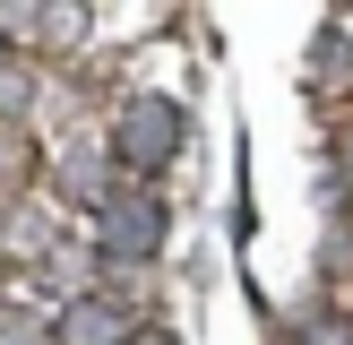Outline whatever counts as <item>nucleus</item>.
Segmentation results:
<instances>
[{"instance_id":"4","label":"nucleus","mask_w":353,"mask_h":345,"mask_svg":"<svg viewBox=\"0 0 353 345\" xmlns=\"http://www.w3.org/2000/svg\"><path fill=\"white\" fill-rule=\"evenodd\" d=\"M302 345H353V319H319V328H302Z\"/></svg>"},{"instance_id":"3","label":"nucleus","mask_w":353,"mask_h":345,"mask_svg":"<svg viewBox=\"0 0 353 345\" xmlns=\"http://www.w3.org/2000/svg\"><path fill=\"white\" fill-rule=\"evenodd\" d=\"M61 345H138V328H130V310L112 293H78L61 310Z\"/></svg>"},{"instance_id":"5","label":"nucleus","mask_w":353,"mask_h":345,"mask_svg":"<svg viewBox=\"0 0 353 345\" xmlns=\"http://www.w3.org/2000/svg\"><path fill=\"white\" fill-rule=\"evenodd\" d=\"M138 345H172V337H164V328H138Z\"/></svg>"},{"instance_id":"2","label":"nucleus","mask_w":353,"mask_h":345,"mask_svg":"<svg viewBox=\"0 0 353 345\" xmlns=\"http://www.w3.org/2000/svg\"><path fill=\"white\" fill-rule=\"evenodd\" d=\"M95 241L112 259H155V250H164V207H155L147 190H121V199L95 207Z\"/></svg>"},{"instance_id":"6","label":"nucleus","mask_w":353,"mask_h":345,"mask_svg":"<svg viewBox=\"0 0 353 345\" xmlns=\"http://www.w3.org/2000/svg\"><path fill=\"white\" fill-rule=\"evenodd\" d=\"M345 172H353V138H345Z\"/></svg>"},{"instance_id":"1","label":"nucleus","mask_w":353,"mask_h":345,"mask_svg":"<svg viewBox=\"0 0 353 345\" xmlns=\"http://www.w3.org/2000/svg\"><path fill=\"white\" fill-rule=\"evenodd\" d=\"M172 147H181V103H164V95L130 103V112L112 121V155H121V164H138V172L172 164Z\"/></svg>"}]
</instances>
